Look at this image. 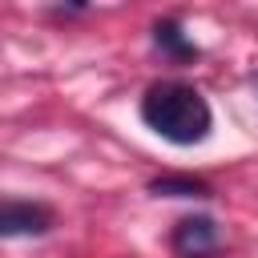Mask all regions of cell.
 Returning a JSON list of instances; mask_svg holds the SVG:
<instances>
[{
	"label": "cell",
	"mask_w": 258,
	"mask_h": 258,
	"mask_svg": "<svg viewBox=\"0 0 258 258\" xmlns=\"http://www.w3.org/2000/svg\"><path fill=\"white\" fill-rule=\"evenodd\" d=\"M141 121L173 141V145H198L210 137V125H214V113L206 105V97L185 85V81H157L145 89L141 97Z\"/></svg>",
	"instance_id": "6da1fadb"
},
{
	"label": "cell",
	"mask_w": 258,
	"mask_h": 258,
	"mask_svg": "<svg viewBox=\"0 0 258 258\" xmlns=\"http://www.w3.org/2000/svg\"><path fill=\"white\" fill-rule=\"evenodd\" d=\"M218 242H222L218 222H214V218H206V214L181 218V222L173 226V238H169V246H173V254H177V258H206V254H214V250H218Z\"/></svg>",
	"instance_id": "7a4b0ae2"
},
{
	"label": "cell",
	"mask_w": 258,
	"mask_h": 258,
	"mask_svg": "<svg viewBox=\"0 0 258 258\" xmlns=\"http://www.w3.org/2000/svg\"><path fill=\"white\" fill-rule=\"evenodd\" d=\"M48 226H52V210L40 202H4V210H0V234L4 238L44 234Z\"/></svg>",
	"instance_id": "3957f363"
},
{
	"label": "cell",
	"mask_w": 258,
	"mask_h": 258,
	"mask_svg": "<svg viewBox=\"0 0 258 258\" xmlns=\"http://www.w3.org/2000/svg\"><path fill=\"white\" fill-rule=\"evenodd\" d=\"M153 44L165 52V56H173V60H194L202 48L181 32V24L177 20H157L153 24Z\"/></svg>",
	"instance_id": "277c9868"
},
{
	"label": "cell",
	"mask_w": 258,
	"mask_h": 258,
	"mask_svg": "<svg viewBox=\"0 0 258 258\" xmlns=\"http://www.w3.org/2000/svg\"><path fill=\"white\" fill-rule=\"evenodd\" d=\"M149 194H165V198H210V185L202 177H189V173H173V177H153L149 181Z\"/></svg>",
	"instance_id": "5b68a950"
}]
</instances>
